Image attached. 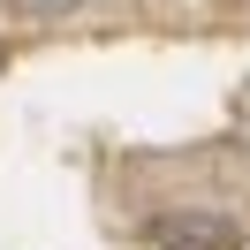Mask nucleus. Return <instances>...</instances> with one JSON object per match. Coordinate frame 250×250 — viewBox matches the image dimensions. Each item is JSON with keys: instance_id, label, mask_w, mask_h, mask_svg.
<instances>
[{"instance_id": "f257e3e1", "label": "nucleus", "mask_w": 250, "mask_h": 250, "mask_svg": "<svg viewBox=\"0 0 250 250\" xmlns=\"http://www.w3.org/2000/svg\"><path fill=\"white\" fill-rule=\"evenodd\" d=\"M152 243L159 250H243V228L228 212H167L152 220Z\"/></svg>"}, {"instance_id": "f03ea898", "label": "nucleus", "mask_w": 250, "mask_h": 250, "mask_svg": "<svg viewBox=\"0 0 250 250\" xmlns=\"http://www.w3.org/2000/svg\"><path fill=\"white\" fill-rule=\"evenodd\" d=\"M16 8H23V16H31V23H53V16H68L76 0H16Z\"/></svg>"}]
</instances>
